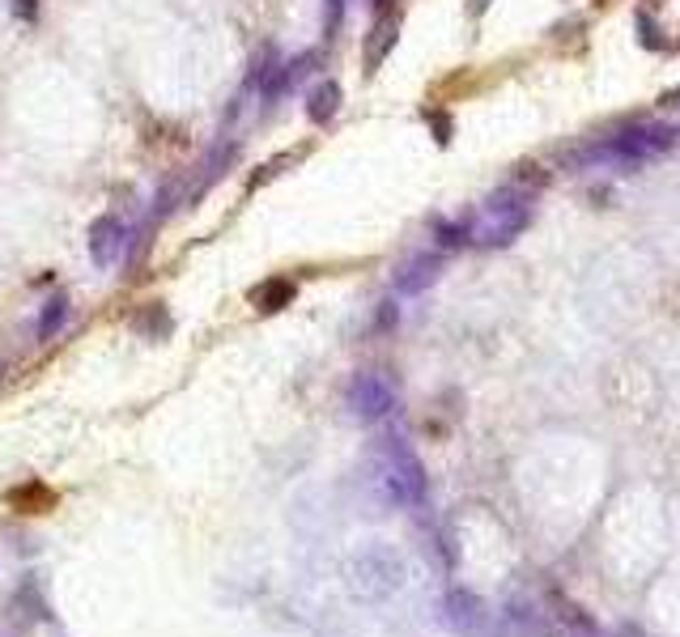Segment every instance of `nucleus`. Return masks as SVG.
Instances as JSON below:
<instances>
[{"label":"nucleus","mask_w":680,"mask_h":637,"mask_svg":"<svg viewBox=\"0 0 680 637\" xmlns=\"http://www.w3.org/2000/svg\"><path fill=\"white\" fill-rule=\"evenodd\" d=\"M366 484L375 502L388 510H417L430 493V477L417 450L404 443L400 434H383L366 455Z\"/></svg>","instance_id":"f257e3e1"},{"label":"nucleus","mask_w":680,"mask_h":637,"mask_svg":"<svg viewBox=\"0 0 680 637\" xmlns=\"http://www.w3.org/2000/svg\"><path fill=\"white\" fill-rule=\"evenodd\" d=\"M680 141L677 127H664V124H629L604 136V141H587L583 149H570L561 154V161L570 170H591V166H621V170H638L647 161L664 158L672 154Z\"/></svg>","instance_id":"f03ea898"},{"label":"nucleus","mask_w":680,"mask_h":637,"mask_svg":"<svg viewBox=\"0 0 680 637\" xmlns=\"http://www.w3.org/2000/svg\"><path fill=\"white\" fill-rule=\"evenodd\" d=\"M404 557L391 544H361L345 561V586L361 604H388L391 595L404 586Z\"/></svg>","instance_id":"7ed1b4c3"},{"label":"nucleus","mask_w":680,"mask_h":637,"mask_svg":"<svg viewBox=\"0 0 680 637\" xmlns=\"http://www.w3.org/2000/svg\"><path fill=\"white\" fill-rule=\"evenodd\" d=\"M532 225V191L506 183L502 191H493L481 209V217L472 222V247L486 252H502L511 247L519 234Z\"/></svg>","instance_id":"20e7f679"},{"label":"nucleus","mask_w":680,"mask_h":637,"mask_svg":"<svg viewBox=\"0 0 680 637\" xmlns=\"http://www.w3.org/2000/svg\"><path fill=\"white\" fill-rule=\"evenodd\" d=\"M345 409L361 425H379L383 416L395 413V382L379 370H357L345 387Z\"/></svg>","instance_id":"39448f33"},{"label":"nucleus","mask_w":680,"mask_h":637,"mask_svg":"<svg viewBox=\"0 0 680 637\" xmlns=\"http://www.w3.org/2000/svg\"><path fill=\"white\" fill-rule=\"evenodd\" d=\"M443 621L455 637H489L493 634V612L477 591H464L452 586L447 600H443Z\"/></svg>","instance_id":"423d86ee"},{"label":"nucleus","mask_w":680,"mask_h":637,"mask_svg":"<svg viewBox=\"0 0 680 637\" xmlns=\"http://www.w3.org/2000/svg\"><path fill=\"white\" fill-rule=\"evenodd\" d=\"M129 247H132V234H129V225H124V217L107 213V217H98V222L90 225V259H94L102 272L120 268Z\"/></svg>","instance_id":"0eeeda50"},{"label":"nucleus","mask_w":680,"mask_h":637,"mask_svg":"<svg viewBox=\"0 0 680 637\" xmlns=\"http://www.w3.org/2000/svg\"><path fill=\"white\" fill-rule=\"evenodd\" d=\"M540 612H545L549 637H600V625H595L575 600H566V595H557V591L545 595Z\"/></svg>","instance_id":"6e6552de"},{"label":"nucleus","mask_w":680,"mask_h":637,"mask_svg":"<svg viewBox=\"0 0 680 637\" xmlns=\"http://www.w3.org/2000/svg\"><path fill=\"white\" fill-rule=\"evenodd\" d=\"M443 277V255H409L400 268H395V293H404V298H417L425 289L434 286Z\"/></svg>","instance_id":"1a4fd4ad"},{"label":"nucleus","mask_w":680,"mask_h":637,"mask_svg":"<svg viewBox=\"0 0 680 637\" xmlns=\"http://www.w3.org/2000/svg\"><path fill=\"white\" fill-rule=\"evenodd\" d=\"M395 38H400V9H388L375 18V26L366 34V72L383 68V60L395 52Z\"/></svg>","instance_id":"9d476101"},{"label":"nucleus","mask_w":680,"mask_h":637,"mask_svg":"<svg viewBox=\"0 0 680 637\" xmlns=\"http://www.w3.org/2000/svg\"><path fill=\"white\" fill-rule=\"evenodd\" d=\"M247 298H252V306H256L259 315H277V311L293 306V298H298V281H293V277H264Z\"/></svg>","instance_id":"9b49d317"},{"label":"nucleus","mask_w":680,"mask_h":637,"mask_svg":"<svg viewBox=\"0 0 680 637\" xmlns=\"http://www.w3.org/2000/svg\"><path fill=\"white\" fill-rule=\"evenodd\" d=\"M336 111H341V86H336V81H320V86L306 94V120L324 127L336 120Z\"/></svg>","instance_id":"f8f14e48"},{"label":"nucleus","mask_w":680,"mask_h":637,"mask_svg":"<svg viewBox=\"0 0 680 637\" xmlns=\"http://www.w3.org/2000/svg\"><path fill=\"white\" fill-rule=\"evenodd\" d=\"M65 323H68V298L65 293H52V298L43 302L38 318H34V340H52Z\"/></svg>","instance_id":"ddd939ff"},{"label":"nucleus","mask_w":680,"mask_h":637,"mask_svg":"<svg viewBox=\"0 0 680 637\" xmlns=\"http://www.w3.org/2000/svg\"><path fill=\"white\" fill-rule=\"evenodd\" d=\"M234 154H238L234 141H222L218 149H209V158H204V166H200V183H196L192 195H200L204 188H213L218 179H226V170L234 166Z\"/></svg>","instance_id":"4468645a"},{"label":"nucleus","mask_w":680,"mask_h":637,"mask_svg":"<svg viewBox=\"0 0 680 637\" xmlns=\"http://www.w3.org/2000/svg\"><path fill=\"white\" fill-rule=\"evenodd\" d=\"M434 238H438V247L443 252H459V247H472V222L468 217H459V222H434Z\"/></svg>","instance_id":"2eb2a0df"},{"label":"nucleus","mask_w":680,"mask_h":637,"mask_svg":"<svg viewBox=\"0 0 680 637\" xmlns=\"http://www.w3.org/2000/svg\"><path fill=\"white\" fill-rule=\"evenodd\" d=\"M136 332H145V340H166V336H170V315H166L163 302H149V306L136 315Z\"/></svg>","instance_id":"dca6fc26"},{"label":"nucleus","mask_w":680,"mask_h":637,"mask_svg":"<svg viewBox=\"0 0 680 637\" xmlns=\"http://www.w3.org/2000/svg\"><path fill=\"white\" fill-rule=\"evenodd\" d=\"M511 183L523 188V191H540L545 183H549V170H545V166H536V161H519L515 179H511Z\"/></svg>","instance_id":"f3484780"},{"label":"nucleus","mask_w":680,"mask_h":637,"mask_svg":"<svg viewBox=\"0 0 680 637\" xmlns=\"http://www.w3.org/2000/svg\"><path fill=\"white\" fill-rule=\"evenodd\" d=\"M638 38H643V47H650V52H659L668 38H664V31L655 26V18L650 13H638Z\"/></svg>","instance_id":"a211bd4d"},{"label":"nucleus","mask_w":680,"mask_h":637,"mask_svg":"<svg viewBox=\"0 0 680 637\" xmlns=\"http://www.w3.org/2000/svg\"><path fill=\"white\" fill-rule=\"evenodd\" d=\"M345 9H349V0H324V34H327V38L341 31V22H345Z\"/></svg>","instance_id":"6ab92c4d"},{"label":"nucleus","mask_w":680,"mask_h":637,"mask_svg":"<svg viewBox=\"0 0 680 637\" xmlns=\"http://www.w3.org/2000/svg\"><path fill=\"white\" fill-rule=\"evenodd\" d=\"M425 124L434 127V141H438V145H452V132H455L452 115H443V111H425Z\"/></svg>","instance_id":"aec40b11"},{"label":"nucleus","mask_w":680,"mask_h":637,"mask_svg":"<svg viewBox=\"0 0 680 637\" xmlns=\"http://www.w3.org/2000/svg\"><path fill=\"white\" fill-rule=\"evenodd\" d=\"M290 161H298V154H286V158H272V161H268V166H259V175H256V179H252V191L264 188L268 179H277V175H281V170L290 166Z\"/></svg>","instance_id":"412c9836"},{"label":"nucleus","mask_w":680,"mask_h":637,"mask_svg":"<svg viewBox=\"0 0 680 637\" xmlns=\"http://www.w3.org/2000/svg\"><path fill=\"white\" fill-rule=\"evenodd\" d=\"M9 9H13L22 22H38V0H9Z\"/></svg>","instance_id":"4be33fe9"},{"label":"nucleus","mask_w":680,"mask_h":637,"mask_svg":"<svg viewBox=\"0 0 680 637\" xmlns=\"http://www.w3.org/2000/svg\"><path fill=\"white\" fill-rule=\"evenodd\" d=\"M375 327H395V306H391V302H383V306H379V318H375Z\"/></svg>","instance_id":"5701e85b"},{"label":"nucleus","mask_w":680,"mask_h":637,"mask_svg":"<svg viewBox=\"0 0 680 637\" xmlns=\"http://www.w3.org/2000/svg\"><path fill=\"white\" fill-rule=\"evenodd\" d=\"M489 4H493V0H468V9H472V18H486V13H489Z\"/></svg>","instance_id":"b1692460"},{"label":"nucleus","mask_w":680,"mask_h":637,"mask_svg":"<svg viewBox=\"0 0 680 637\" xmlns=\"http://www.w3.org/2000/svg\"><path fill=\"white\" fill-rule=\"evenodd\" d=\"M370 4H375L379 13H388V9H395V0H370Z\"/></svg>","instance_id":"393cba45"},{"label":"nucleus","mask_w":680,"mask_h":637,"mask_svg":"<svg viewBox=\"0 0 680 637\" xmlns=\"http://www.w3.org/2000/svg\"><path fill=\"white\" fill-rule=\"evenodd\" d=\"M616 637H643V634H638V629H629V625H625V629H621V634H616Z\"/></svg>","instance_id":"a878e982"},{"label":"nucleus","mask_w":680,"mask_h":637,"mask_svg":"<svg viewBox=\"0 0 680 637\" xmlns=\"http://www.w3.org/2000/svg\"><path fill=\"white\" fill-rule=\"evenodd\" d=\"M595 4H613V0H595Z\"/></svg>","instance_id":"bb28decb"},{"label":"nucleus","mask_w":680,"mask_h":637,"mask_svg":"<svg viewBox=\"0 0 680 637\" xmlns=\"http://www.w3.org/2000/svg\"><path fill=\"white\" fill-rule=\"evenodd\" d=\"M677 107H680V102H677Z\"/></svg>","instance_id":"cd10ccee"}]
</instances>
